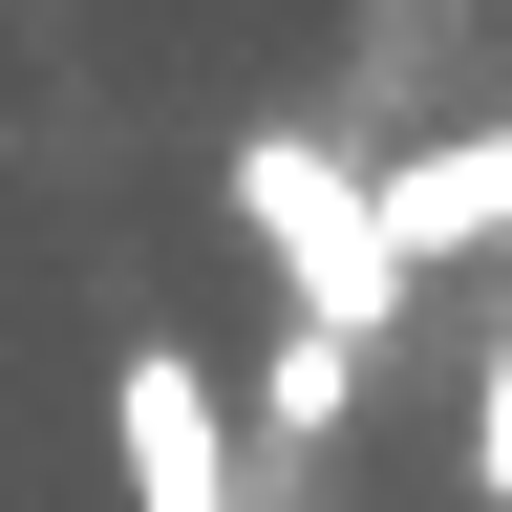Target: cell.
<instances>
[{
    "label": "cell",
    "instance_id": "obj_1",
    "mask_svg": "<svg viewBox=\"0 0 512 512\" xmlns=\"http://www.w3.org/2000/svg\"><path fill=\"white\" fill-rule=\"evenodd\" d=\"M235 235L278 256V299L342 320V342L406 320V235H384V171L342 150V128H235Z\"/></svg>",
    "mask_w": 512,
    "mask_h": 512
},
{
    "label": "cell",
    "instance_id": "obj_2",
    "mask_svg": "<svg viewBox=\"0 0 512 512\" xmlns=\"http://www.w3.org/2000/svg\"><path fill=\"white\" fill-rule=\"evenodd\" d=\"M107 448H128V512H235V406L192 342H128L107 363Z\"/></svg>",
    "mask_w": 512,
    "mask_h": 512
},
{
    "label": "cell",
    "instance_id": "obj_3",
    "mask_svg": "<svg viewBox=\"0 0 512 512\" xmlns=\"http://www.w3.org/2000/svg\"><path fill=\"white\" fill-rule=\"evenodd\" d=\"M384 235H406V278H427V256H512V128L406 150V171H384Z\"/></svg>",
    "mask_w": 512,
    "mask_h": 512
},
{
    "label": "cell",
    "instance_id": "obj_5",
    "mask_svg": "<svg viewBox=\"0 0 512 512\" xmlns=\"http://www.w3.org/2000/svg\"><path fill=\"white\" fill-rule=\"evenodd\" d=\"M470 491L512 512V342H491V384H470Z\"/></svg>",
    "mask_w": 512,
    "mask_h": 512
},
{
    "label": "cell",
    "instance_id": "obj_4",
    "mask_svg": "<svg viewBox=\"0 0 512 512\" xmlns=\"http://www.w3.org/2000/svg\"><path fill=\"white\" fill-rule=\"evenodd\" d=\"M342 384H363V342H342V320H299V342H278V384H256V427H278V448H320V427H342Z\"/></svg>",
    "mask_w": 512,
    "mask_h": 512
}]
</instances>
